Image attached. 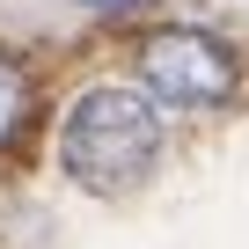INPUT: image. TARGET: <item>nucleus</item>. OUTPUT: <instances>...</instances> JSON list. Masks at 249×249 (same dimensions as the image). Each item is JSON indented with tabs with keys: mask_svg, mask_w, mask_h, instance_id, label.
Wrapping results in <instances>:
<instances>
[{
	"mask_svg": "<svg viewBox=\"0 0 249 249\" xmlns=\"http://www.w3.org/2000/svg\"><path fill=\"white\" fill-rule=\"evenodd\" d=\"M161 161V117L140 88H88L66 124H59V169L66 183H81L88 198H124L140 191L147 169Z\"/></svg>",
	"mask_w": 249,
	"mask_h": 249,
	"instance_id": "nucleus-1",
	"label": "nucleus"
},
{
	"mask_svg": "<svg viewBox=\"0 0 249 249\" xmlns=\"http://www.w3.org/2000/svg\"><path fill=\"white\" fill-rule=\"evenodd\" d=\"M140 81L154 103L169 110H220L234 88H242V66L220 37L205 30H154L140 44Z\"/></svg>",
	"mask_w": 249,
	"mask_h": 249,
	"instance_id": "nucleus-2",
	"label": "nucleus"
},
{
	"mask_svg": "<svg viewBox=\"0 0 249 249\" xmlns=\"http://www.w3.org/2000/svg\"><path fill=\"white\" fill-rule=\"evenodd\" d=\"M30 117H37V88H30V73L8 52H0V147H15L30 132Z\"/></svg>",
	"mask_w": 249,
	"mask_h": 249,
	"instance_id": "nucleus-3",
	"label": "nucleus"
},
{
	"mask_svg": "<svg viewBox=\"0 0 249 249\" xmlns=\"http://www.w3.org/2000/svg\"><path fill=\"white\" fill-rule=\"evenodd\" d=\"M81 8H103V15H140V8H154V0H81Z\"/></svg>",
	"mask_w": 249,
	"mask_h": 249,
	"instance_id": "nucleus-4",
	"label": "nucleus"
}]
</instances>
